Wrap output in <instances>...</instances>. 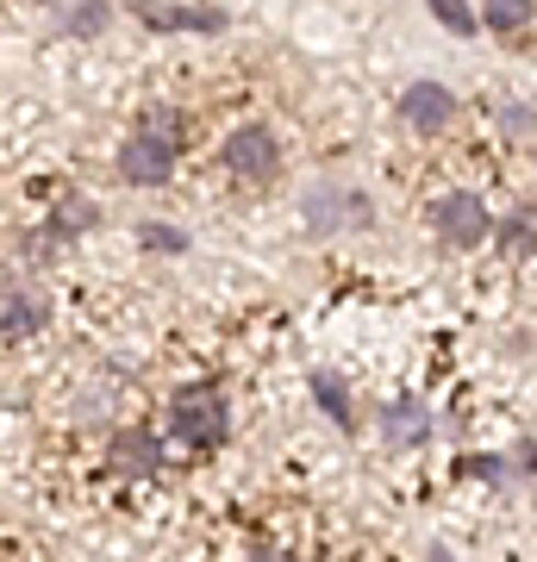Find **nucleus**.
<instances>
[{"label": "nucleus", "mask_w": 537, "mask_h": 562, "mask_svg": "<svg viewBox=\"0 0 537 562\" xmlns=\"http://www.w3.org/2000/svg\"><path fill=\"white\" fill-rule=\"evenodd\" d=\"M225 425H232V406H225V387H213V382L181 387L169 401V438L194 443V450H213L225 438Z\"/></svg>", "instance_id": "f257e3e1"}, {"label": "nucleus", "mask_w": 537, "mask_h": 562, "mask_svg": "<svg viewBox=\"0 0 537 562\" xmlns=\"http://www.w3.org/2000/svg\"><path fill=\"white\" fill-rule=\"evenodd\" d=\"M220 157H225V169H232V176L269 181L281 169V144H276V132H269V125L250 120V125H232V132H225Z\"/></svg>", "instance_id": "f03ea898"}, {"label": "nucleus", "mask_w": 537, "mask_h": 562, "mask_svg": "<svg viewBox=\"0 0 537 562\" xmlns=\"http://www.w3.org/2000/svg\"><path fill=\"white\" fill-rule=\"evenodd\" d=\"M432 225H438V238L450 244V250H476L481 238H494V213H488L476 194H444V201L432 206Z\"/></svg>", "instance_id": "7ed1b4c3"}, {"label": "nucleus", "mask_w": 537, "mask_h": 562, "mask_svg": "<svg viewBox=\"0 0 537 562\" xmlns=\"http://www.w3.org/2000/svg\"><path fill=\"white\" fill-rule=\"evenodd\" d=\"M120 176L132 188H163L176 176V138H157V132H132L120 144Z\"/></svg>", "instance_id": "20e7f679"}, {"label": "nucleus", "mask_w": 537, "mask_h": 562, "mask_svg": "<svg viewBox=\"0 0 537 562\" xmlns=\"http://www.w3.org/2000/svg\"><path fill=\"white\" fill-rule=\"evenodd\" d=\"M51 319V306H44L38 281L32 276H0V338H32L38 325Z\"/></svg>", "instance_id": "39448f33"}, {"label": "nucleus", "mask_w": 537, "mask_h": 562, "mask_svg": "<svg viewBox=\"0 0 537 562\" xmlns=\"http://www.w3.org/2000/svg\"><path fill=\"white\" fill-rule=\"evenodd\" d=\"M400 120L413 125V132H444V125L457 120V94L444 81H413L400 94Z\"/></svg>", "instance_id": "423d86ee"}, {"label": "nucleus", "mask_w": 537, "mask_h": 562, "mask_svg": "<svg viewBox=\"0 0 537 562\" xmlns=\"http://www.w3.org/2000/svg\"><path fill=\"white\" fill-rule=\"evenodd\" d=\"M113 469H120V475H157L163 469V438L144 431V425L113 431Z\"/></svg>", "instance_id": "0eeeda50"}, {"label": "nucleus", "mask_w": 537, "mask_h": 562, "mask_svg": "<svg viewBox=\"0 0 537 562\" xmlns=\"http://www.w3.org/2000/svg\"><path fill=\"white\" fill-rule=\"evenodd\" d=\"M144 25H157V32H225V7H138Z\"/></svg>", "instance_id": "6e6552de"}, {"label": "nucleus", "mask_w": 537, "mask_h": 562, "mask_svg": "<svg viewBox=\"0 0 537 562\" xmlns=\"http://www.w3.org/2000/svg\"><path fill=\"white\" fill-rule=\"evenodd\" d=\"M344 220L350 225L369 220L357 194H344V188H313V194H306V225H313V232H332V225H344Z\"/></svg>", "instance_id": "1a4fd4ad"}, {"label": "nucleus", "mask_w": 537, "mask_h": 562, "mask_svg": "<svg viewBox=\"0 0 537 562\" xmlns=\"http://www.w3.org/2000/svg\"><path fill=\"white\" fill-rule=\"evenodd\" d=\"M381 431H388V443H425L432 419H425L418 401H394V406H381Z\"/></svg>", "instance_id": "9d476101"}, {"label": "nucleus", "mask_w": 537, "mask_h": 562, "mask_svg": "<svg viewBox=\"0 0 537 562\" xmlns=\"http://www.w3.org/2000/svg\"><path fill=\"white\" fill-rule=\"evenodd\" d=\"M313 401L325 406V413H332V419H338L344 431L357 425V406H350V387H344V375H332V369H318V375H313Z\"/></svg>", "instance_id": "9b49d317"}, {"label": "nucleus", "mask_w": 537, "mask_h": 562, "mask_svg": "<svg viewBox=\"0 0 537 562\" xmlns=\"http://www.w3.org/2000/svg\"><path fill=\"white\" fill-rule=\"evenodd\" d=\"M500 244H506V257H537V213L532 206L500 225Z\"/></svg>", "instance_id": "f8f14e48"}, {"label": "nucleus", "mask_w": 537, "mask_h": 562, "mask_svg": "<svg viewBox=\"0 0 537 562\" xmlns=\"http://www.w3.org/2000/svg\"><path fill=\"white\" fill-rule=\"evenodd\" d=\"M94 220H100L94 201H81V194H63L57 213H51V232H57V238H69V232H88Z\"/></svg>", "instance_id": "ddd939ff"}, {"label": "nucleus", "mask_w": 537, "mask_h": 562, "mask_svg": "<svg viewBox=\"0 0 537 562\" xmlns=\"http://www.w3.org/2000/svg\"><path fill=\"white\" fill-rule=\"evenodd\" d=\"M107 20H113L107 7H63L57 13V25L69 32V38H94V32H107Z\"/></svg>", "instance_id": "4468645a"}, {"label": "nucleus", "mask_w": 537, "mask_h": 562, "mask_svg": "<svg viewBox=\"0 0 537 562\" xmlns=\"http://www.w3.org/2000/svg\"><path fill=\"white\" fill-rule=\"evenodd\" d=\"M481 25H488V32H525V25H532V7H525V0H494V7L481 13Z\"/></svg>", "instance_id": "2eb2a0df"}, {"label": "nucleus", "mask_w": 537, "mask_h": 562, "mask_svg": "<svg viewBox=\"0 0 537 562\" xmlns=\"http://www.w3.org/2000/svg\"><path fill=\"white\" fill-rule=\"evenodd\" d=\"M138 238L144 250H188V232H176V225H144Z\"/></svg>", "instance_id": "dca6fc26"}, {"label": "nucleus", "mask_w": 537, "mask_h": 562, "mask_svg": "<svg viewBox=\"0 0 537 562\" xmlns=\"http://www.w3.org/2000/svg\"><path fill=\"white\" fill-rule=\"evenodd\" d=\"M432 13H438V25H450V32H476L481 25V13H469V7H457V0H438Z\"/></svg>", "instance_id": "f3484780"}, {"label": "nucleus", "mask_w": 537, "mask_h": 562, "mask_svg": "<svg viewBox=\"0 0 537 562\" xmlns=\"http://www.w3.org/2000/svg\"><path fill=\"white\" fill-rule=\"evenodd\" d=\"M500 120H506V132H525V138L537 132V113H532V106H518V101L500 106Z\"/></svg>", "instance_id": "a211bd4d"}, {"label": "nucleus", "mask_w": 537, "mask_h": 562, "mask_svg": "<svg viewBox=\"0 0 537 562\" xmlns=\"http://www.w3.org/2000/svg\"><path fill=\"white\" fill-rule=\"evenodd\" d=\"M250 562H294V557H281V550H250Z\"/></svg>", "instance_id": "6ab92c4d"}]
</instances>
